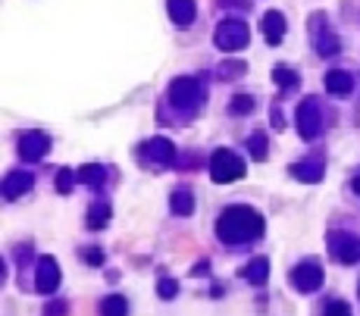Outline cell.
Instances as JSON below:
<instances>
[{
  "label": "cell",
  "instance_id": "9a60e30c",
  "mask_svg": "<svg viewBox=\"0 0 360 316\" xmlns=\"http://www.w3.org/2000/svg\"><path fill=\"white\" fill-rule=\"evenodd\" d=\"M291 172H295L301 181H319V179H323V160H317V157L301 160V163L291 166Z\"/></svg>",
  "mask_w": 360,
  "mask_h": 316
},
{
  "label": "cell",
  "instance_id": "cb8c5ba5",
  "mask_svg": "<svg viewBox=\"0 0 360 316\" xmlns=\"http://www.w3.org/2000/svg\"><path fill=\"white\" fill-rule=\"evenodd\" d=\"M76 179H78L76 172L63 170V172H60V176H57V191H60V194H69L72 188H76V185H72V181H76Z\"/></svg>",
  "mask_w": 360,
  "mask_h": 316
},
{
  "label": "cell",
  "instance_id": "8992f818",
  "mask_svg": "<svg viewBox=\"0 0 360 316\" xmlns=\"http://www.w3.org/2000/svg\"><path fill=\"white\" fill-rule=\"evenodd\" d=\"M291 282H295L298 291L310 294L323 285V270H319L317 260H304V263H298L295 270H291Z\"/></svg>",
  "mask_w": 360,
  "mask_h": 316
},
{
  "label": "cell",
  "instance_id": "5b68a950",
  "mask_svg": "<svg viewBox=\"0 0 360 316\" xmlns=\"http://www.w3.org/2000/svg\"><path fill=\"white\" fill-rule=\"evenodd\" d=\"M319 125H323V116H319V100L307 97L301 107H298V132L301 138H317L319 135Z\"/></svg>",
  "mask_w": 360,
  "mask_h": 316
},
{
  "label": "cell",
  "instance_id": "4fadbf2b",
  "mask_svg": "<svg viewBox=\"0 0 360 316\" xmlns=\"http://www.w3.org/2000/svg\"><path fill=\"white\" fill-rule=\"evenodd\" d=\"M351 88H354V82H351L348 72L332 69L329 76H326V91L335 94V97H345V94H351Z\"/></svg>",
  "mask_w": 360,
  "mask_h": 316
},
{
  "label": "cell",
  "instance_id": "7c38bea8",
  "mask_svg": "<svg viewBox=\"0 0 360 316\" xmlns=\"http://www.w3.org/2000/svg\"><path fill=\"white\" fill-rule=\"evenodd\" d=\"M263 35H266V44H282V35H285V19H282V13H266L263 16Z\"/></svg>",
  "mask_w": 360,
  "mask_h": 316
},
{
  "label": "cell",
  "instance_id": "603a6c76",
  "mask_svg": "<svg viewBox=\"0 0 360 316\" xmlns=\"http://www.w3.org/2000/svg\"><path fill=\"white\" fill-rule=\"evenodd\" d=\"M251 110H254V97H248V94H238V97H232V113H235V116L251 113Z\"/></svg>",
  "mask_w": 360,
  "mask_h": 316
},
{
  "label": "cell",
  "instance_id": "7a4b0ae2",
  "mask_svg": "<svg viewBox=\"0 0 360 316\" xmlns=\"http://www.w3.org/2000/svg\"><path fill=\"white\" fill-rule=\"evenodd\" d=\"M210 176L213 181H235L244 176V160H238L232 151H216L210 160Z\"/></svg>",
  "mask_w": 360,
  "mask_h": 316
},
{
  "label": "cell",
  "instance_id": "4316f807",
  "mask_svg": "<svg viewBox=\"0 0 360 316\" xmlns=\"http://www.w3.org/2000/svg\"><path fill=\"white\" fill-rule=\"evenodd\" d=\"M317 47H319V53H335L338 50V44H335V38H332V35H319Z\"/></svg>",
  "mask_w": 360,
  "mask_h": 316
},
{
  "label": "cell",
  "instance_id": "6da1fadb",
  "mask_svg": "<svg viewBox=\"0 0 360 316\" xmlns=\"http://www.w3.org/2000/svg\"><path fill=\"white\" fill-rule=\"evenodd\" d=\"M216 235L226 245H244V241H254L263 235V217L254 213L251 207H229V210L219 217Z\"/></svg>",
  "mask_w": 360,
  "mask_h": 316
},
{
  "label": "cell",
  "instance_id": "d4e9b609",
  "mask_svg": "<svg viewBox=\"0 0 360 316\" xmlns=\"http://www.w3.org/2000/svg\"><path fill=\"white\" fill-rule=\"evenodd\" d=\"M157 294H160V298H176V294H179L176 279H160L157 282Z\"/></svg>",
  "mask_w": 360,
  "mask_h": 316
},
{
  "label": "cell",
  "instance_id": "d6986e66",
  "mask_svg": "<svg viewBox=\"0 0 360 316\" xmlns=\"http://www.w3.org/2000/svg\"><path fill=\"white\" fill-rule=\"evenodd\" d=\"M104 166H95V163H88V166H82V170H78V179L85 181V185H91V188H97L104 181Z\"/></svg>",
  "mask_w": 360,
  "mask_h": 316
},
{
  "label": "cell",
  "instance_id": "30bf717a",
  "mask_svg": "<svg viewBox=\"0 0 360 316\" xmlns=\"http://www.w3.org/2000/svg\"><path fill=\"white\" fill-rule=\"evenodd\" d=\"M60 285V270L57 263H53V257H41V263H38V291H57Z\"/></svg>",
  "mask_w": 360,
  "mask_h": 316
},
{
  "label": "cell",
  "instance_id": "484cf974",
  "mask_svg": "<svg viewBox=\"0 0 360 316\" xmlns=\"http://www.w3.org/2000/svg\"><path fill=\"white\" fill-rule=\"evenodd\" d=\"M323 316H354V313H351V307L345 304V301H332V304L326 307Z\"/></svg>",
  "mask_w": 360,
  "mask_h": 316
},
{
  "label": "cell",
  "instance_id": "52a82bcc",
  "mask_svg": "<svg viewBox=\"0 0 360 316\" xmlns=\"http://www.w3.org/2000/svg\"><path fill=\"white\" fill-rule=\"evenodd\" d=\"M329 251L335 254L338 263H357V260H360V238H357V235L332 232L329 235Z\"/></svg>",
  "mask_w": 360,
  "mask_h": 316
},
{
  "label": "cell",
  "instance_id": "277c9868",
  "mask_svg": "<svg viewBox=\"0 0 360 316\" xmlns=\"http://www.w3.org/2000/svg\"><path fill=\"white\" fill-rule=\"evenodd\" d=\"M169 100L176 107H182V110H191V107H198L204 100V91H201V82L198 78H176V82L169 85Z\"/></svg>",
  "mask_w": 360,
  "mask_h": 316
},
{
  "label": "cell",
  "instance_id": "ba28073f",
  "mask_svg": "<svg viewBox=\"0 0 360 316\" xmlns=\"http://www.w3.org/2000/svg\"><path fill=\"white\" fill-rule=\"evenodd\" d=\"M50 147V138L41 135V132H25L19 135V157L22 160H41Z\"/></svg>",
  "mask_w": 360,
  "mask_h": 316
},
{
  "label": "cell",
  "instance_id": "9c48e42d",
  "mask_svg": "<svg viewBox=\"0 0 360 316\" xmlns=\"http://www.w3.org/2000/svg\"><path fill=\"white\" fill-rule=\"evenodd\" d=\"M141 157L154 160V163H172V157H176V147L169 144V138H151L148 144L141 147Z\"/></svg>",
  "mask_w": 360,
  "mask_h": 316
},
{
  "label": "cell",
  "instance_id": "ac0fdd59",
  "mask_svg": "<svg viewBox=\"0 0 360 316\" xmlns=\"http://www.w3.org/2000/svg\"><path fill=\"white\" fill-rule=\"evenodd\" d=\"M172 210H176L179 217H188V213L195 210V198H191L188 188H179V191H172Z\"/></svg>",
  "mask_w": 360,
  "mask_h": 316
},
{
  "label": "cell",
  "instance_id": "83f0119b",
  "mask_svg": "<svg viewBox=\"0 0 360 316\" xmlns=\"http://www.w3.org/2000/svg\"><path fill=\"white\" fill-rule=\"evenodd\" d=\"M85 257H88V263H95V266L104 263V251H85Z\"/></svg>",
  "mask_w": 360,
  "mask_h": 316
},
{
  "label": "cell",
  "instance_id": "ffe728a7",
  "mask_svg": "<svg viewBox=\"0 0 360 316\" xmlns=\"http://www.w3.org/2000/svg\"><path fill=\"white\" fill-rule=\"evenodd\" d=\"M272 78H276V82L282 85V91H289V88H298V82H301V78H298V72L285 69V66H276V69H272Z\"/></svg>",
  "mask_w": 360,
  "mask_h": 316
},
{
  "label": "cell",
  "instance_id": "8fae6325",
  "mask_svg": "<svg viewBox=\"0 0 360 316\" xmlns=\"http://www.w3.org/2000/svg\"><path fill=\"white\" fill-rule=\"evenodd\" d=\"M166 10H169V19L176 25H188V22H195L198 6H195V0H169Z\"/></svg>",
  "mask_w": 360,
  "mask_h": 316
},
{
  "label": "cell",
  "instance_id": "2e32d148",
  "mask_svg": "<svg viewBox=\"0 0 360 316\" xmlns=\"http://www.w3.org/2000/svg\"><path fill=\"white\" fill-rule=\"evenodd\" d=\"M242 275L251 282V285H263V282H266V275H270V260H266V257L251 260V263L242 270Z\"/></svg>",
  "mask_w": 360,
  "mask_h": 316
},
{
  "label": "cell",
  "instance_id": "5bb4252c",
  "mask_svg": "<svg viewBox=\"0 0 360 316\" xmlns=\"http://www.w3.org/2000/svg\"><path fill=\"white\" fill-rule=\"evenodd\" d=\"M29 188H32V176H29V172H13V176H6L4 198L6 200H16L19 194H25Z\"/></svg>",
  "mask_w": 360,
  "mask_h": 316
},
{
  "label": "cell",
  "instance_id": "e0dca14e",
  "mask_svg": "<svg viewBox=\"0 0 360 316\" xmlns=\"http://www.w3.org/2000/svg\"><path fill=\"white\" fill-rule=\"evenodd\" d=\"M101 316H129V301L123 294H110L101 301Z\"/></svg>",
  "mask_w": 360,
  "mask_h": 316
},
{
  "label": "cell",
  "instance_id": "3957f363",
  "mask_svg": "<svg viewBox=\"0 0 360 316\" xmlns=\"http://www.w3.org/2000/svg\"><path fill=\"white\" fill-rule=\"evenodd\" d=\"M248 44V25L238 22V19H226V22L216 25V47L219 50H242V47Z\"/></svg>",
  "mask_w": 360,
  "mask_h": 316
},
{
  "label": "cell",
  "instance_id": "f546056e",
  "mask_svg": "<svg viewBox=\"0 0 360 316\" xmlns=\"http://www.w3.org/2000/svg\"><path fill=\"white\" fill-rule=\"evenodd\" d=\"M354 191H357V194H360V176H357V179H354Z\"/></svg>",
  "mask_w": 360,
  "mask_h": 316
},
{
  "label": "cell",
  "instance_id": "7402d4cb",
  "mask_svg": "<svg viewBox=\"0 0 360 316\" xmlns=\"http://www.w3.org/2000/svg\"><path fill=\"white\" fill-rule=\"evenodd\" d=\"M248 147H251V153H254V160H263L266 157V135L263 132H254L248 141Z\"/></svg>",
  "mask_w": 360,
  "mask_h": 316
},
{
  "label": "cell",
  "instance_id": "f1b7e54d",
  "mask_svg": "<svg viewBox=\"0 0 360 316\" xmlns=\"http://www.w3.org/2000/svg\"><path fill=\"white\" fill-rule=\"evenodd\" d=\"M63 310H66V304H53L48 316H63Z\"/></svg>",
  "mask_w": 360,
  "mask_h": 316
},
{
  "label": "cell",
  "instance_id": "44dd1931",
  "mask_svg": "<svg viewBox=\"0 0 360 316\" xmlns=\"http://www.w3.org/2000/svg\"><path fill=\"white\" fill-rule=\"evenodd\" d=\"M106 219H110V207H106V204L91 207V213H88V226H91V228H104Z\"/></svg>",
  "mask_w": 360,
  "mask_h": 316
}]
</instances>
